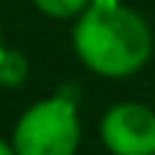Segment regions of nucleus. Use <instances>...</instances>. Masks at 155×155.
I'll list each match as a JSON object with an SVG mask.
<instances>
[{
    "label": "nucleus",
    "mask_w": 155,
    "mask_h": 155,
    "mask_svg": "<svg viewBox=\"0 0 155 155\" xmlns=\"http://www.w3.org/2000/svg\"><path fill=\"white\" fill-rule=\"evenodd\" d=\"M100 138L111 155H155V111L140 103H117L100 123Z\"/></svg>",
    "instance_id": "3"
},
{
    "label": "nucleus",
    "mask_w": 155,
    "mask_h": 155,
    "mask_svg": "<svg viewBox=\"0 0 155 155\" xmlns=\"http://www.w3.org/2000/svg\"><path fill=\"white\" fill-rule=\"evenodd\" d=\"M79 138L82 129L76 103L64 94H56L21 114L12 147L18 155H76Z\"/></svg>",
    "instance_id": "2"
},
{
    "label": "nucleus",
    "mask_w": 155,
    "mask_h": 155,
    "mask_svg": "<svg viewBox=\"0 0 155 155\" xmlns=\"http://www.w3.org/2000/svg\"><path fill=\"white\" fill-rule=\"evenodd\" d=\"M6 50H9V47L3 44V35H0V59H3V53H6Z\"/></svg>",
    "instance_id": "7"
},
{
    "label": "nucleus",
    "mask_w": 155,
    "mask_h": 155,
    "mask_svg": "<svg viewBox=\"0 0 155 155\" xmlns=\"http://www.w3.org/2000/svg\"><path fill=\"white\" fill-rule=\"evenodd\" d=\"M73 50L88 70L105 79H126L149 61L152 29L120 0H91L76 18Z\"/></svg>",
    "instance_id": "1"
},
{
    "label": "nucleus",
    "mask_w": 155,
    "mask_h": 155,
    "mask_svg": "<svg viewBox=\"0 0 155 155\" xmlns=\"http://www.w3.org/2000/svg\"><path fill=\"white\" fill-rule=\"evenodd\" d=\"M0 155H18V152H15V147H12V143L0 140Z\"/></svg>",
    "instance_id": "6"
},
{
    "label": "nucleus",
    "mask_w": 155,
    "mask_h": 155,
    "mask_svg": "<svg viewBox=\"0 0 155 155\" xmlns=\"http://www.w3.org/2000/svg\"><path fill=\"white\" fill-rule=\"evenodd\" d=\"M35 9L44 12L47 18H59V21H68V18H79L91 6V0H32Z\"/></svg>",
    "instance_id": "4"
},
{
    "label": "nucleus",
    "mask_w": 155,
    "mask_h": 155,
    "mask_svg": "<svg viewBox=\"0 0 155 155\" xmlns=\"http://www.w3.org/2000/svg\"><path fill=\"white\" fill-rule=\"evenodd\" d=\"M26 59L21 56L18 50H6L3 53V59H0V85H6V88H15L21 85L26 79Z\"/></svg>",
    "instance_id": "5"
}]
</instances>
